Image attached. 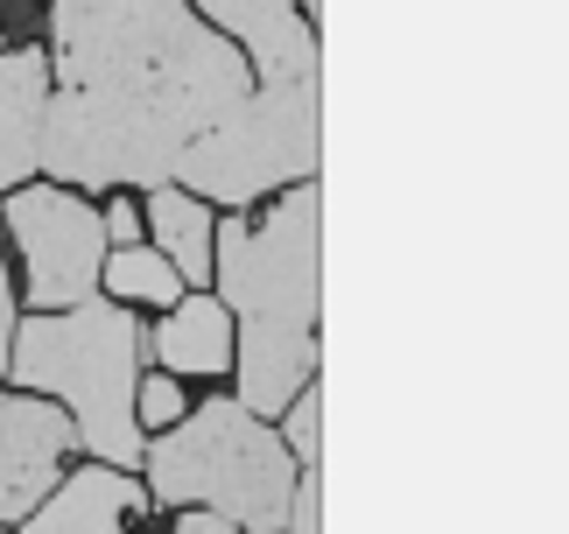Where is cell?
<instances>
[{
  "instance_id": "obj_1",
  "label": "cell",
  "mask_w": 569,
  "mask_h": 534,
  "mask_svg": "<svg viewBox=\"0 0 569 534\" xmlns=\"http://www.w3.org/2000/svg\"><path fill=\"white\" fill-rule=\"evenodd\" d=\"M253 92V63L190 0H57L42 169L57 184H177Z\"/></svg>"
},
{
  "instance_id": "obj_2",
  "label": "cell",
  "mask_w": 569,
  "mask_h": 534,
  "mask_svg": "<svg viewBox=\"0 0 569 534\" xmlns=\"http://www.w3.org/2000/svg\"><path fill=\"white\" fill-rule=\"evenodd\" d=\"M211 275L239 324V400L281 415L317 373V184H289L268 218L211 226Z\"/></svg>"
},
{
  "instance_id": "obj_3",
  "label": "cell",
  "mask_w": 569,
  "mask_h": 534,
  "mask_svg": "<svg viewBox=\"0 0 569 534\" xmlns=\"http://www.w3.org/2000/svg\"><path fill=\"white\" fill-rule=\"evenodd\" d=\"M141 324L127 303L84 296L71 309H36L29 324H14L8 338V373L21 394H57L71 408L78 451H92L99 464H141L148 436L134 415L141 387Z\"/></svg>"
},
{
  "instance_id": "obj_4",
  "label": "cell",
  "mask_w": 569,
  "mask_h": 534,
  "mask_svg": "<svg viewBox=\"0 0 569 534\" xmlns=\"http://www.w3.org/2000/svg\"><path fill=\"white\" fill-rule=\"evenodd\" d=\"M141 464H148V500L204 506L239 534H281L302 472L289 443L268 429V415H253L239 394H211L204 408H183V422L156 429Z\"/></svg>"
},
{
  "instance_id": "obj_5",
  "label": "cell",
  "mask_w": 569,
  "mask_h": 534,
  "mask_svg": "<svg viewBox=\"0 0 569 534\" xmlns=\"http://www.w3.org/2000/svg\"><path fill=\"white\" fill-rule=\"evenodd\" d=\"M317 176V78L296 85H253L247 99L183 155L177 184L204 205L247 211L253 197L310 184Z\"/></svg>"
},
{
  "instance_id": "obj_6",
  "label": "cell",
  "mask_w": 569,
  "mask_h": 534,
  "mask_svg": "<svg viewBox=\"0 0 569 534\" xmlns=\"http://www.w3.org/2000/svg\"><path fill=\"white\" fill-rule=\"evenodd\" d=\"M8 233L29 267V303L36 309H71L99 296L106 267V218L84 205L71 184H29L8 190Z\"/></svg>"
},
{
  "instance_id": "obj_7",
  "label": "cell",
  "mask_w": 569,
  "mask_h": 534,
  "mask_svg": "<svg viewBox=\"0 0 569 534\" xmlns=\"http://www.w3.org/2000/svg\"><path fill=\"white\" fill-rule=\"evenodd\" d=\"M78 451L71 415L50 408V394H0V521H29L57 493L63 457Z\"/></svg>"
},
{
  "instance_id": "obj_8",
  "label": "cell",
  "mask_w": 569,
  "mask_h": 534,
  "mask_svg": "<svg viewBox=\"0 0 569 534\" xmlns=\"http://www.w3.org/2000/svg\"><path fill=\"white\" fill-rule=\"evenodd\" d=\"M226 42H239V57L253 63V85H296L317 78V36L302 0H190Z\"/></svg>"
},
{
  "instance_id": "obj_9",
  "label": "cell",
  "mask_w": 569,
  "mask_h": 534,
  "mask_svg": "<svg viewBox=\"0 0 569 534\" xmlns=\"http://www.w3.org/2000/svg\"><path fill=\"white\" fill-rule=\"evenodd\" d=\"M141 506H148V485L127 478L120 464L92 457L84 472L57 478V493L21 521V534H127V521H134Z\"/></svg>"
},
{
  "instance_id": "obj_10",
  "label": "cell",
  "mask_w": 569,
  "mask_h": 534,
  "mask_svg": "<svg viewBox=\"0 0 569 534\" xmlns=\"http://www.w3.org/2000/svg\"><path fill=\"white\" fill-rule=\"evenodd\" d=\"M42 113H50V57L0 50V184L21 190L42 169Z\"/></svg>"
},
{
  "instance_id": "obj_11",
  "label": "cell",
  "mask_w": 569,
  "mask_h": 534,
  "mask_svg": "<svg viewBox=\"0 0 569 534\" xmlns=\"http://www.w3.org/2000/svg\"><path fill=\"white\" fill-rule=\"evenodd\" d=\"M156 359L162 373H232V309L211 288H183L156 324Z\"/></svg>"
},
{
  "instance_id": "obj_12",
  "label": "cell",
  "mask_w": 569,
  "mask_h": 534,
  "mask_svg": "<svg viewBox=\"0 0 569 534\" xmlns=\"http://www.w3.org/2000/svg\"><path fill=\"white\" fill-rule=\"evenodd\" d=\"M141 226H156V254L183 275V288H211V205L183 184L148 190Z\"/></svg>"
},
{
  "instance_id": "obj_13",
  "label": "cell",
  "mask_w": 569,
  "mask_h": 534,
  "mask_svg": "<svg viewBox=\"0 0 569 534\" xmlns=\"http://www.w3.org/2000/svg\"><path fill=\"white\" fill-rule=\"evenodd\" d=\"M106 288H113L120 303H156V309H169V303L183 296V275L156 247H113V254H106Z\"/></svg>"
},
{
  "instance_id": "obj_14",
  "label": "cell",
  "mask_w": 569,
  "mask_h": 534,
  "mask_svg": "<svg viewBox=\"0 0 569 534\" xmlns=\"http://www.w3.org/2000/svg\"><path fill=\"white\" fill-rule=\"evenodd\" d=\"M317 408H323L317 387H296V400L281 408V415H289V422H281V443H289L296 464H317Z\"/></svg>"
},
{
  "instance_id": "obj_15",
  "label": "cell",
  "mask_w": 569,
  "mask_h": 534,
  "mask_svg": "<svg viewBox=\"0 0 569 534\" xmlns=\"http://www.w3.org/2000/svg\"><path fill=\"white\" fill-rule=\"evenodd\" d=\"M183 408H190V400L177 394V380H169V373H156V380H141V387H134L141 436H156V429H169V422H183Z\"/></svg>"
},
{
  "instance_id": "obj_16",
  "label": "cell",
  "mask_w": 569,
  "mask_h": 534,
  "mask_svg": "<svg viewBox=\"0 0 569 534\" xmlns=\"http://www.w3.org/2000/svg\"><path fill=\"white\" fill-rule=\"evenodd\" d=\"M289 534H317V464H302L296 472V500H289Z\"/></svg>"
},
{
  "instance_id": "obj_17",
  "label": "cell",
  "mask_w": 569,
  "mask_h": 534,
  "mask_svg": "<svg viewBox=\"0 0 569 534\" xmlns=\"http://www.w3.org/2000/svg\"><path fill=\"white\" fill-rule=\"evenodd\" d=\"M106 247H141V205H127V197L106 205Z\"/></svg>"
},
{
  "instance_id": "obj_18",
  "label": "cell",
  "mask_w": 569,
  "mask_h": 534,
  "mask_svg": "<svg viewBox=\"0 0 569 534\" xmlns=\"http://www.w3.org/2000/svg\"><path fill=\"white\" fill-rule=\"evenodd\" d=\"M8 338H14V281H8V260H0V373H8Z\"/></svg>"
},
{
  "instance_id": "obj_19",
  "label": "cell",
  "mask_w": 569,
  "mask_h": 534,
  "mask_svg": "<svg viewBox=\"0 0 569 534\" xmlns=\"http://www.w3.org/2000/svg\"><path fill=\"white\" fill-rule=\"evenodd\" d=\"M177 514H183V521H177V534H239L232 521H218V514H204V506H177Z\"/></svg>"
}]
</instances>
